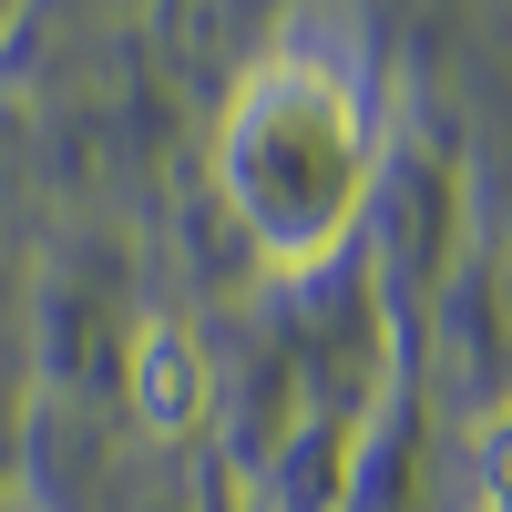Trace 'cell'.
Returning <instances> with one entry per match:
<instances>
[{
    "instance_id": "3957f363",
    "label": "cell",
    "mask_w": 512,
    "mask_h": 512,
    "mask_svg": "<svg viewBox=\"0 0 512 512\" xmlns=\"http://www.w3.org/2000/svg\"><path fill=\"white\" fill-rule=\"evenodd\" d=\"M472 512H512V410L472 431Z\"/></svg>"
},
{
    "instance_id": "6da1fadb",
    "label": "cell",
    "mask_w": 512,
    "mask_h": 512,
    "mask_svg": "<svg viewBox=\"0 0 512 512\" xmlns=\"http://www.w3.org/2000/svg\"><path fill=\"white\" fill-rule=\"evenodd\" d=\"M216 185L267 267H328L369 195V134L328 62H256L226 103Z\"/></svg>"
},
{
    "instance_id": "7a4b0ae2",
    "label": "cell",
    "mask_w": 512,
    "mask_h": 512,
    "mask_svg": "<svg viewBox=\"0 0 512 512\" xmlns=\"http://www.w3.org/2000/svg\"><path fill=\"white\" fill-rule=\"evenodd\" d=\"M205 390H216V379H205V349H195L175 318H154L134 338V410L154 420L164 441H185L195 420H205Z\"/></svg>"
}]
</instances>
